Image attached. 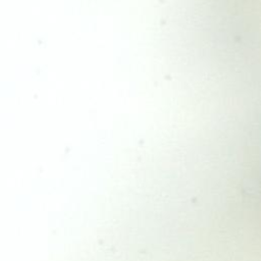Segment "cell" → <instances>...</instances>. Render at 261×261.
<instances>
[]
</instances>
